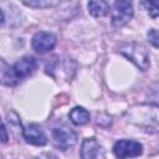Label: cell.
I'll return each instance as SVG.
<instances>
[{
	"mask_svg": "<svg viewBox=\"0 0 159 159\" xmlns=\"http://www.w3.org/2000/svg\"><path fill=\"white\" fill-rule=\"evenodd\" d=\"M37 68V61L32 56H25L17 60L12 66L7 67L1 76V83L6 86H16L26 77L31 76Z\"/></svg>",
	"mask_w": 159,
	"mask_h": 159,
	"instance_id": "1",
	"label": "cell"
},
{
	"mask_svg": "<svg viewBox=\"0 0 159 159\" xmlns=\"http://www.w3.org/2000/svg\"><path fill=\"white\" fill-rule=\"evenodd\" d=\"M118 52L123 55L127 60L133 62L139 70L147 71L150 66V58L147 48L142 43L137 42H127L119 46Z\"/></svg>",
	"mask_w": 159,
	"mask_h": 159,
	"instance_id": "2",
	"label": "cell"
},
{
	"mask_svg": "<svg viewBox=\"0 0 159 159\" xmlns=\"http://www.w3.org/2000/svg\"><path fill=\"white\" fill-rule=\"evenodd\" d=\"M76 62L68 57H53L46 66V73L56 80H71L76 72Z\"/></svg>",
	"mask_w": 159,
	"mask_h": 159,
	"instance_id": "3",
	"label": "cell"
},
{
	"mask_svg": "<svg viewBox=\"0 0 159 159\" xmlns=\"http://www.w3.org/2000/svg\"><path fill=\"white\" fill-rule=\"evenodd\" d=\"M133 14V0H114L112 7V25L117 29L124 26L132 20Z\"/></svg>",
	"mask_w": 159,
	"mask_h": 159,
	"instance_id": "4",
	"label": "cell"
},
{
	"mask_svg": "<svg viewBox=\"0 0 159 159\" xmlns=\"http://www.w3.org/2000/svg\"><path fill=\"white\" fill-rule=\"evenodd\" d=\"M52 143L61 150H67L77 143L76 132L66 124L57 125L52 129Z\"/></svg>",
	"mask_w": 159,
	"mask_h": 159,
	"instance_id": "5",
	"label": "cell"
},
{
	"mask_svg": "<svg viewBox=\"0 0 159 159\" xmlns=\"http://www.w3.org/2000/svg\"><path fill=\"white\" fill-rule=\"evenodd\" d=\"M113 153L117 158H135L143 153V145L133 139H120L114 143Z\"/></svg>",
	"mask_w": 159,
	"mask_h": 159,
	"instance_id": "6",
	"label": "cell"
},
{
	"mask_svg": "<svg viewBox=\"0 0 159 159\" xmlns=\"http://www.w3.org/2000/svg\"><path fill=\"white\" fill-rule=\"evenodd\" d=\"M56 42H57V37L55 34L48 31H39L34 35L31 45L36 52L46 53L56 46Z\"/></svg>",
	"mask_w": 159,
	"mask_h": 159,
	"instance_id": "7",
	"label": "cell"
},
{
	"mask_svg": "<svg viewBox=\"0 0 159 159\" xmlns=\"http://www.w3.org/2000/svg\"><path fill=\"white\" fill-rule=\"evenodd\" d=\"M81 157L83 159H101L106 157L103 147L99 144V142L94 138H86L82 142L81 147Z\"/></svg>",
	"mask_w": 159,
	"mask_h": 159,
	"instance_id": "8",
	"label": "cell"
},
{
	"mask_svg": "<svg viewBox=\"0 0 159 159\" xmlns=\"http://www.w3.org/2000/svg\"><path fill=\"white\" fill-rule=\"evenodd\" d=\"M22 135H24V139L32 145L42 147L47 143V137L43 129L36 123H31L26 128H22Z\"/></svg>",
	"mask_w": 159,
	"mask_h": 159,
	"instance_id": "9",
	"label": "cell"
},
{
	"mask_svg": "<svg viewBox=\"0 0 159 159\" xmlns=\"http://www.w3.org/2000/svg\"><path fill=\"white\" fill-rule=\"evenodd\" d=\"M87 9L89 15L93 17H103L111 10L108 0H89L87 4Z\"/></svg>",
	"mask_w": 159,
	"mask_h": 159,
	"instance_id": "10",
	"label": "cell"
},
{
	"mask_svg": "<svg viewBox=\"0 0 159 159\" xmlns=\"http://www.w3.org/2000/svg\"><path fill=\"white\" fill-rule=\"evenodd\" d=\"M70 120L76 125H83L89 122V112L83 107H75L70 111Z\"/></svg>",
	"mask_w": 159,
	"mask_h": 159,
	"instance_id": "11",
	"label": "cell"
},
{
	"mask_svg": "<svg viewBox=\"0 0 159 159\" xmlns=\"http://www.w3.org/2000/svg\"><path fill=\"white\" fill-rule=\"evenodd\" d=\"M21 2L32 9H46L57 6L61 1L60 0H21Z\"/></svg>",
	"mask_w": 159,
	"mask_h": 159,
	"instance_id": "12",
	"label": "cell"
},
{
	"mask_svg": "<svg viewBox=\"0 0 159 159\" xmlns=\"http://www.w3.org/2000/svg\"><path fill=\"white\" fill-rule=\"evenodd\" d=\"M143 5H144L145 10L148 11V14L153 19L158 17V12H159V10H158V0H144Z\"/></svg>",
	"mask_w": 159,
	"mask_h": 159,
	"instance_id": "13",
	"label": "cell"
},
{
	"mask_svg": "<svg viewBox=\"0 0 159 159\" xmlns=\"http://www.w3.org/2000/svg\"><path fill=\"white\" fill-rule=\"evenodd\" d=\"M147 36H148L149 42L153 45V47L157 48V47H158V31H157L155 29H152V30L148 31Z\"/></svg>",
	"mask_w": 159,
	"mask_h": 159,
	"instance_id": "14",
	"label": "cell"
},
{
	"mask_svg": "<svg viewBox=\"0 0 159 159\" xmlns=\"http://www.w3.org/2000/svg\"><path fill=\"white\" fill-rule=\"evenodd\" d=\"M7 139H9V135H7L6 127L4 125V123H2V120L0 118V140L5 143V142H7Z\"/></svg>",
	"mask_w": 159,
	"mask_h": 159,
	"instance_id": "15",
	"label": "cell"
},
{
	"mask_svg": "<svg viewBox=\"0 0 159 159\" xmlns=\"http://www.w3.org/2000/svg\"><path fill=\"white\" fill-rule=\"evenodd\" d=\"M4 20H5L4 12H2V11H1V9H0V25H2V24H4Z\"/></svg>",
	"mask_w": 159,
	"mask_h": 159,
	"instance_id": "16",
	"label": "cell"
},
{
	"mask_svg": "<svg viewBox=\"0 0 159 159\" xmlns=\"http://www.w3.org/2000/svg\"><path fill=\"white\" fill-rule=\"evenodd\" d=\"M60 1H61V2H62V1H68V0H60Z\"/></svg>",
	"mask_w": 159,
	"mask_h": 159,
	"instance_id": "17",
	"label": "cell"
}]
</instances>
